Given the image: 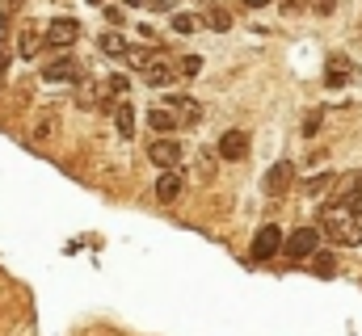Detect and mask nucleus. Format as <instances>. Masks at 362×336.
Wrapping results in <instances>:
<instances>
[{
  "label": "nucleus",
  "mask_w": 362,
  "mask_h": 336,
  "mask_svg": "<svg viewBox=\"0 0 362 336\" xmlns=\"http://www.w3.org/2000/svg\"><path fill=\"white\" fill-rule=\"evenodd\" d=\"M320 236L341 244V248H358L362 244V219L346 206H325L320 210Z\"/></svg>",
  "instance_id": "obj_1"
},
{
  "label": "nucleus",
  "mask_w": 362,
  "mask_h": 336,
  "mask_svg": "<svg viewBox=\"0 0 362 336\" xmlns=\"http://www.w3.org/2000/svg\"><path fill=\"white\" fill-rule=\"evenodd\" d=\"M320 244V232L316 227H295L286 240H282V252H286V260H308L312 252Z\"/></svg>",
  "instance_id": "obj_2"
},
{
  "label": "nucleus",
  "mask_w": 362,
  "mask_h": 336,
  "mask_svg": "<svg viewBox=\"0 0 362 336\" xmlns=\"http://www.w3.org/2000/svg\"><path fill=\"white\" fill-rule=\"evenodd\" d=\"M76 38H81V21H76V17H55V21L47 25V34H42L47 47H72Z\"/></svg>",
  "instance_id": "obj_3"
},
{
  "label": "nucleus",
  "mask_w": 362,
  "mask_h": 336,
  "mask_svg": "<svg viewBox=\"0 0 362 336\" xmlns=\"http://www.w3.org/2000/svg\"><path fill=\"white\" fill-rule=\"evenodd\" d=\"M295 185V164L291 160H278V164L262 176V189H266V198H282L286 189Z\"/></svg>",
  "instance_id": "obj_4"
},
{
  "label": "nucleus",
  "mask_w": 362,
  "mask_h": 336,
  "mask_svg": "<svg viewBox=\"0 0 362 336\" xmlns=\"http://www.w3.org/2000/svg\"><path fill=\"white\" fill-rule=\"evenodd\" d=\"M139 76H144V84H152V88H165V84L177 80V68L169 59H160V55H148L144 68H139Z\"/></svg>",
  "instance_id": "obj_5"
},
{
  "label": "nucleus",
  "mask_w": 362,
  "mask_h": 336,
  "mask_svg": "<svg viewBox=\"0 0 362 336\" xmlns=\"http://www.w3.org/2000/svg\"><path fill=\"white\" fill-rule=\"evenodd\" d=\"M42 80H51V84H72V80H85V68L76 64V59H51L47 68H42Z\"/></svg>",
  "instance_id": "obj_6"
},
{
  "label": "nucleus",
  "mask_w": 362,
  "mask_h": 336,
  "mask_svg": "<svg viewBox=\"0 0 362 336\" xmlns=\"http://www.w3.org/2000/svg\"><path fill=\"white\" fill-rule=\"evenodd\" d=\"M148 160L156 168H177L181 164V143L177 139H152V143H148Z\"/></svg>",
  "instance_id": "obj_7"
},
{
  "label": "nucleus",
  "mask_w": 362,
  "mask_h": 336,
  "mask_svg": "<svg viewBox=\"0 0 362 336\" xmlns=\"http://www.w3.org/2000/svg\"><path fill=\"white\" fill-rule=\"evenodd\" d=\"M278 252H282V232H278L274 223H266V227L253 236V260H270Z\"/></svg>",
  "instance_id": "obj_8"
},
{
  "label": "nucleus",
  "mask_w": 362,
  "mask_h": 336,
  "mask_svg": "<svg viewBox=\"0 0 362 336\" xmlns=\"http://www.w3.org/2000/svg\"><path fill=\"white\" fill-rule=\"evenodd\" d=\"M337 206L354 210V215L362 219V172H354V176H346V181L337 185Z\"/></svg>",
  "instance_id": "obj_9"
},
{
  "label": "nucleus",
  "mask_w": 362,
  "mask_h": 336,
  "mask_svg": "<svg viewBox=\"0 0 362 336\" xmlns=\"http://www.w3.org/2000/svg\"><path fill=\"white\" fill-rule=\"evenodd\" d=\"M219 156L223 160H245L249 156V135L245 131H223L219 135Z\"/></svg>",
  "instance_id": "obj_10"
},
{
  "label": "nucleus",
  "mask_w": 362,
  "mask_h": 336,
  "mask_svg": "<svg viewBox=\"0 0 362 336\" xmlns=\"http://www.w3.org/2000/svg\"><path fill=\"white\" fill-rule=\"evenodd\" d=\"M350 80H354V64L346 55H333L329 59V72H325V84L329 88H341V84H350Z\"/></svg>",
  "instance_id": "obj_11"
},
{
  "label": "nucleus",
  "mask_w": 362,
  "mask_h": 336,
  "mask_svg": "<svg viewBox=\"0 0 362 336\" xmlns=\"http://www.w3.org/2000/svg\"><path fill=\"white\" fill-rule=\"evenodd\" d=\"M148 122H152V131H156V135H173V131L181 126V118H177V109H173V105H156V109L148 114Z\"/></svg>",
  "instance_id": "obj_12"
},
{
  "label": "nucleus",
  "mask_w": 362,
  "mask_h": 336,
  "mask_svg": "<svg viewBox=\"0 0 362 336\" xmlns=\"http://www.w3.org/2000/svg\"><path fill=\"white\" fill-rule=\"evenodd\" d=\"M177 193H181V172L177 168H165L160 181H156V198L160 202H177Z\"/></svg>",
  "instance_id": "obj_13"
},
{
  "label": "nucleus",
  "mask_w": 362,
  "mask_h": 336,
  "mask_svg": "<svg viewBox=\"0 0 362 336\" xmlns=\"http://www.w3.org/2000/svg\"><path fill=\"white\" fill-rule=\"evenodd\" d=\"M114 126H118V135H127V139L135 135V105H131V101H118V105H114Z\"/></svg>",
  "instance_id": "obj_14"
},
{
  "label": "nucleus",
  "mask_w": 362,
  "mask_h": 336,
  "mask_svg": "<svg viewBox=\"0 0 362 336\" xmlns=\"http://www.w3.org/2000/svg\"><path fill=\"white\" fill-rule=\"evenodd\" d=\"M17 51H21L25 59H34V55L42 51V30H38V25H25V30H21V42H17Z\"/></svg>",
  "instance_id": "obj_15"
},
{
  "label": "nucleus",
  "mask_w": 362,
  "mask_h": 336,
  "mask_svg": "<svg viewBox=\"0 0 362 336\" xmlns=\"http://www.w3.org/2000/svg\"><path fill=\"white\" fill-rule=\"evenodd\" d=\"M169 105L177 109V118H181V122H198V118H202V105H198L194 97H173Z\"/></svg>",
  "instance_id": "obj_16"
},
{
  "label": "nucleus",
  "mask_w": 362,
  "mask_h": 336,
  "mask_svg": "<svg viewBox=\"0 0 362 336\" xmlns=\"http://www.w3.org/2000/svg\"><path fill=\"white\" fill-rule=\"evenodd\" d=\"M101 51L118 59V55H131V42H127L122 34H114V30H110V34H101Z\"/></svg>",
  "instance_id": "obj_17"
},
{
  "label": "nucleus",
  "mask_w": 362,
  "mask_h": 336,
  "mask_svg": "<svg viewBox=\"0 0 362 336\" xmlns=\"http://www.w3.org/2000/svg\"><path fill=\"white\" fill-rule=\"evenodd\" d=\"M202 21H206L211 30H232V17H228L219 4H206V8H202Z\"/></svg>",
  "instance_id": "obj_18"
},
{
  "label": "nucleus",
  "mask_w": 362,
  "mask_h": 336,
  "mask_svg": "<svg viewBox=\"0 0 362 336\" xmlns=\"http://www.w3.org/2000/svg\"><path fill=\"white\" fill-rule=\"evenodd\" d=\"M17 13H21V0H4L0 4V42H8V25H13Z\"/></svg>",
  "instance_id": "obj_19"
},
{
  "label": "nucleus",
  "mask_w": 362,
  "mask_h": 336,
  "mask_svg": "<svg viewBox=\"0 0 362 336\" xmlns=\"http://www.w3.org/2000/svg\"><path fill=\"white\" fill-rule=\"evenodd\" d=\"M337 269V260L329 256V252H312V273H320V277H329Z\"/></svg>",
  "instance_id": "obj_20"
},
{
  "label": "nucleus",
  "mask_w": 362,
  "mask_h": 336,
  "mask_svg": "<svg viewBox=\"0 0 362 336\" xmlns=\"http://www.w3.org/2000/svg\"><path fill=\"white\" fill-rule=\"evenodd\" d=\"M211 176H215V156L198 152V181H211Z\"/></svg>",
  "instance_id": "obj_21"
},
{
  "label": "nucleus",
  "mask_w": 362,
  "mask_h": 336,
  "mask_svg": "<svg viewBox=\"0 0 362 336\" xmlns=\"http://www.w3.org/2000/svg\"><path fill=\"white\" fill-rule=\"evenodd\" d=\"M51 135H55V118H42V122L34 126V143H47Z\"/></svg>",
  "instance_id": "obj_22"
},
{
  "label": "nucleus",
  "mask_w": 362,
  "mask_h": 336,
  "mask_svg": "<svg viewBox=\"0 0 362 336\" xmlns=\"http://www.w3.org/2000/svg\"><path fill=\"white\" fill-rule=\"evenodd\" d=\"M198 72H202V59H198V55H185L181 68H177V76H198Z\"/></svg>",
  "instance_id": "obj_23"
},
{
  "label": "nucleus",
  "mask_w": 362,
  "mask_h": 336,
  "mask_svg": "<svg viewBox=\"0 0 362 336\" xmlns=\"http://www.w3.org/2000/svg\"><path fill=\"white\" fill-rule=\"evenodd\" d=\"M173 30H177V34H189V30H194V17H189V13H177V17H173Z\"/></svg>",
  "instance_id": "obj_24"
},
{
  "label": "nucleus",
  "mask_w": 362,
  "mask_h": 336,
  "mask_svg": "<svg viewBox=\"0 0 362 336\" xmlns=\"http://www.w3.org/2000/svg\"><path fill=\"white\" fill-rule=\"evenodd\" d=\"M105 92H127V76H110L105 80Z\"/></svg>",
  "instance_id": "obj_25"
},
{
  "label": "nucleus",
  "mask_w": 362,
  "mask_h": 336,
  "mask_svg": "<svg viewBox=\"0 0 362 336\" xmlns=\"http://www.w3.org/2000/svg\"><path fill=\"white\" fill-rule=\"evenodd\" d=\"M329 181H333V172H325V176H316V181H308V193H320V189H325Z\"/></svg>",
  "instance_id": "obj_26"
},
{
  "label": "nucleus",
  "mask_w": 362,
  "mask_h": 336,
  "mask_svg": "<svg viewBox=\"0 0 362 336\" xmlns=\"http://www.w3.org/2000/svg\"><path fill=\"white\" fill-rule=\"evenodd\" d=\"M308 4H312V8H316V13H325V17H329V13H333V8H337V0H308Z\"/></svg>",
  "instance_id": "obj_27"
},
{
  "label": "nucleus",
  "mask_w": 362,
  "mask_h": 336,
  "mask_svg": "<svg viewBox=\"0 0 362 336\" xmlns=\"http://www.w3.org/2000/svg\"><path fill=\"white\" fill-rule=\"evenodd\" d=\"M320 122H325V118H320V114H312V118H308V126H303V131H308V135H316V131H320Z\"/></svg>",
  "instance_id": "obj_28"
},
{
  "label": "nucleus",
  "mask_w": 362,
  "mask_h": 336,
  "mask_svg": "<svg viewBox=\"0 0 362 336\" xmlns=\"http://www.w3.org/2000/svg\"><path fill=\"white\" fill-rule=\"evenodd\" d=\"M148 4H152V8H160V13H169V8H173L177 0H148Z\"/></svg>",
  "instance_id": "obj_29"
},
{
  "label": "nucleus",
  "mask_w": 362,
  "mask_h": 336,
  "mask_svg": "<svg viewBox=\"0 0 362 336\" xmlns=\"http://www.w3.org/2000/svg\"><path fill=\"white\" fill-rule=\"evenodd\" d=\"M4 72H8V51H0V80H4Z\"/></svg>",
  "instance_id": "obj_30"
},
{
  "label": "nucleus",
  "mask_w": 362,
  "mask_h": 336,
  "mask_svg": "<svg viewBox=\"0 0 362 336\" xmlns=\"http://www.w3.org/2000/svg\"><path fill=\"white\" fill-rule=\"evenodd\" d=\"M122 4H127V8H139V4H148V0H122Z\"/></svg>",
  "instance_id": "obj_31"
},
{
  "label": "nucleus",
  "mask_w": 362,
  "mask_h": 336,
  "mask_svg": "<svg viewBox=\"0 0 362 336\" xmlns=\"http://www.w3.org/2000/svg\"><path fill=\"white\" fill-rule=\"evenodd\" d=\"M245 4H249V8H262V4H270V0H245Z\"/></svg>",
  "instance_id": "obj_32"
},
{
  "label": "nucleus",
  "mask_w": 362,
  "mask_h": 336,
  "mask_svg": "<svg viewBox=\"0 0 362 336\" xmlns=\"http://www.w3.org/2000/svg\"><path fill=\"white\" fill-rule=\"evenodd\" d=\"M278 4H282V8H286V13H291V8H295V0H278Z\"/></svg>",
  "instance_id": "obj_33"
},
{
  "label": "nucleus",
  "mask_w": 362,
  "mask_h": 336,
  "mask_svg": "<svg viewBox=\"0 0 362 336\" xmlns=\"http://www.w3.org/2000/svg\"><path fill=\"white\" fill-rule=\"evenodd\" d=\"M89 4H101V0H89Z\"/></svg>",
  "instance_id": "obj_34"
}]
</instances>
